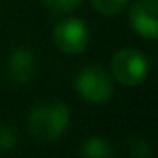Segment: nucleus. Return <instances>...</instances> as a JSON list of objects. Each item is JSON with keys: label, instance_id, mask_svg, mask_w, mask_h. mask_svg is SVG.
I'll return each instance as SVG.
<instances>
[{"label": "nucleus", "instance_id": "7", "mask_svg": "<svg viewBox=\"0 0 158 158\" xmlns=\"http://www.w3.org/2000/svg\"><path fill=\"white\" fill-rule=\"evenodd\" d=\"M80 154L86 158H108V156H114V148L110 146V142L106 138L92 136V138L84 140V144L80 148Z\"/></svg>", "mask_w": 158, "mask_h": 158}, {"label": "nucleus", "instance_id": "9", "mask_svg": "<svg viewBox=\"0 0 158 158\" xmlns=\"http://www.w3.org/2000/svg\"><path fill=\"white\" fill-rule=\"evenodd\" d=\"M40 2L54 12H72L82 4V0H40Z\"/></svg>", "mask_w": 158, "mask_h": 158}, {"label": "nucleus", "instance_id": "1", "mask_svg": "<svg viewBox=\"0 0 158 158\" xmlns=\"http://www.w3.org/2000/svg\"><path fill=\"white\" fill-rule=\"evenodd\" d=\"M70 122V112L60 100H40L28 114V132L36 142H54L64 134Z\"/></svg>", "mask_w": 158, "mask_h": 158}, {"label": "nucleus", "instance_id": "10", "mask_svg": "<svg viewBox=\"0 0 158 158\" xmlns=\"http://www.w3.org/2000/svg\"><path fill=\"white\" fill-rule=\"evenodd\" d=\"M16 146V132L8 124L0 122V150H10Z\"/></svg>", "mask_w": 158, "mask_h": 158}, {"label": "nucleus", "instance_id": "11", "mask_svg": "<svg viewBox=\"0 0 158 158\" xmlns=\"http://www.w3.org/2000/svg\"><path fill=\"white\" fill-rule=\"evenodd\" d=\"M130 152H132V156H136V158H146V156H150V146H148L146 140L136 138V140L130 142Z\"/></svg>", "mask_w": 158, "mask_h": 158}, {"label": "nucleus", "instance_id": "8", "mask_svg": "<svg viewBox=\"0 0 158 158\" xmlns=\"http://www.w3.org/2000/svg\"><path fill=\"white\" fill-rule=\"evenodd\" d=\"M92 6L104 16H116L126 8L128 0H90Z\"/></svg>", "mask_w": 158, "mask_h": 158}, {"label": "nucleus", "instance_id": "6", "mask_svg": "<svg viewBox=\"0 0 158 158\" xmlns=\"http://www.w3.org/2000/svg\"><path fill=\"white\" fill-rule=\"evenodd\" d=\"M6 74L12 84H28L36 74V58L28 48H16L8 56Z\"/></svg>", "mask_w": 158, "mask_h": 158}, {"label": "nucleus", "instance_id": "2", "mask_svg": "<svg viewBox=\"0 0 158 158\" xmlns=\"http://www.w3.org/2000/svg\"><path fill=\"white\" fill-rule=\"evenodd\" d=\"M74 88L78 90L84 100L94 102V104H100L112 98L114 92V84H112L110 74L104 68L96 64H90L86 68H82L76 74V80H74Z\"/></svg>", "mask_w": 158, "mask_h": 158}, {"label": "nucleus", "instance_id": "5", "mask_svg": "<svg viewBox=\"0 0 158 158\" xmlns=\"http://www.w3.org/2000/svg\"><path fill=\"white\" fill-rule=\"evenodd\" d=\"M130 24L136 34L144 38L158 36V2L156 0H136L130 8Z\"/></svg>", "mask_w": 158, "mask_h": 158}, {"label": "nucleus", "instance_id": "4", "mask_svg": "<svg viewBox=\"0 0 158 158\" xmlns=\"http://www.w3.org/2000/svg\"><path fill=\"white\" fill-rule=\"evenodd\" d=\"M54 42L66 54H80L86 50L90 42V30L84 20L66 18L54 30Z\"/></svg>", "mask_w": 158, "mask_h": 158}, {"label": "nucleus", "instance_id": "3", "mask_svg": "<svg viewBox=\"0 0 158 158\" xmlns=\"http://www.w3.org/2000/svg\"><path fill=\"white\" fill-rule=\"evenodd\" d=\"M112 76L124 86H138L148 76V60L136 48H122L112 58Z\"/></svg>", "mask_w": 158, "mask_h": 158}]
</instances>
